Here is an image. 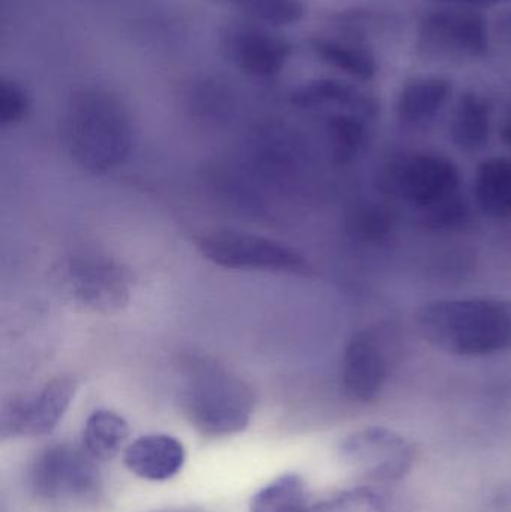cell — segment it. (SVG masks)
I'll return each instance as SVG.
<instances>
[{"instance_id":"obj_1","label":"cell","mask_w":511,"mask_h":512,"mask_svg":"<svg viewBox=\"0 0 511 512\" xmlns=\"http://www.w3.org/2000/svg\"><path fill=\"white\" fill-rule=\"evenodd\" d=\"M423 339L456 357H488L511 349V307L494 298H441L420 307Z\"/></svg>"},{"instance_id":"obj_2","label":"cell","mask_w":511,"mask_h":512,"mask_svg":"<svg viewBox=\"0 0 511 512\" xmlns=\"http://www.w3.org/2000/svg\"><path fill=\"white\" fill-rule=\"evenodd\" d=\"M63 131L72 158L93 173H105L122 164L134 140L128 108L119 96L99 87L71 96Z\"/></svg>"},{"instance_id":"obj_3","label":"cell","mask_w":511,"mask_h":512,"mask_svg":"<svg viewBox=\"0 0 511 512\" xmlns=\"http://www.w3.org/2000/svg\"><path fill=\"white\" fill-rule=\"evenodd\" d=\"M180 408L195 432L204 438H228L248 429L255 411V394L239 375L200 357L186 364Z\"/></svg>"},{"instance_id":"obj_4","label":"cell","mask_w":511,"mask_h":512,"mask_svg":"<svg viewBox=\"0 0 511 512\" xmlns=\"http://www.w3.org/2000/svg\"><path fill=\"white\" fill-rule=\"evenodd\" d=\"M83 445L54 442L39 450L27 471L36 501L60 510L86 507L101 496V474Z\"/></svg>"},{"instance_id":"obj_5","label":"cell","mask_w":511,"mask_h":512,"mask_svg":"<svg viewBox=\"0 0 511 512\" xmlns=\"http://www.w3.org/2000/svg\"><path fill=\"white\" fill-rule=\"evenodd\" d=\"M458 165L437 153H410L390 161L380 173V188L420 209H434L456 197Z\"/></svg>"},{"instance_id":"obj_6","label":"cell","mask_w":511,"mask_h":512,"mask_svg":"<svg viewBox=\"0 0 511 512\" xmlns=\"http://www.w3.org/2000/svg\"><path fill=\"white\" fill-rule=\"evenodd\" d=\"M339 459L372 486L404 480L416 462L414 445L401 433L381 426L363 427L339 445Z\"/></svg>"},{"instance_id":"obj_7","label":"cell","mask_w":511,"mask_h":512,"mask_svg":"<svg viewBox=\"0 0 511 512\" xmlns=\"http://www.w3.org/2000/svg\"><path fill=\"white\" fill-rule=\"evenodd\" d=\"M197 248L207 261L227 270L299 274L308 268L305 256L291 246L243 231H212L200 237Z\"/></svg>"},{"instance_id":"obj_8","label":"cell","mask_w":511,"mask_h":512,"mask_svg":"<svg viewBox=\"0 0 511 512\" xmlns=\"http://www.w3.org/2000/svg\"><path fill=\"white\" fill-rule=\"evenodd\" d=\"M132 285L128 268L107 256H74L62 273V286L69 300L87 312L101 315L125 309L131 301Z\"/></svg>"},{"instance_id":"obj_9","label":"cell","mask_w":511,"mask_h":512,"mask_svg":"<svg viewBox=\"0 0 511 512\" xmlns=\"http://www.w3.org/2000/svg\"><path fill=\"white\" fill-rule=\"evenodd\" d=\"M417 47L432 59H480L489 50L488 24L471 9H438L420 20Z\"/></svg>"},{"instance_id":"obj_10","label":"cell","mask_w":511,"mask_h":512,"mask_svg":"<svg viewBox=\"0 0 511 512\" xmlns=\"http://www.w3.org/2000/svg\"><path fill=\"white\" fill-rule=\"evenodd\" d=\"M77 379L57 376L35 393L15 397L0 411V438H39L53 432L77 393Z\"/></svg>"},{"instance_id":"obj_11","label":"cell","mask_w":511,"mask_h":512,"mask_svg":"<svg viewBox=\"0 0 511 512\" xmlns=\"http://www.w3.org/2000/svg\"><path fill=\"white\" fill-rule=\"evenodd\" d=\"M225 56L251 77L278 75L291 57V45L285 39L257 24H234L222 35Z\"/></svg>"},{"instance_id":"obj_12","label":"cell","mask_w":511,"mask_h":512,"mask_svg":"<svg viewBox=\"0 0 511 512\" xmlns=\"http://www.w3.org/2000/svg\"><path fill=\"white\" fill-rule=\"evenodd\" d=\"M389 376L386 355L371 331H359L345 346L342 388L353 402L371 403L380 396Z\"/></svg>"},{"instance_id":"obj_13","label":"cell","mask_w":511,"mask_h":512,"mask_svg":"<svg viewBox=\"0 0 511 512\" xmlns=\"http://www.w3.org/2000/svg\"><path fill=\"white\" fill-rule=\"evenodd\" d=\"M186 462V450L179 439L162 433L141 436L126 447L123 463L141 480L164 483L176 477Z\"/></svg>"},{"instance_id":"obj_14","label":"cell","mask_w":511,"mask_h":512,"mask_svg":"<svg viewBox=\"0 0 511 512\" xmlns=\"http://www.w3.org/2000/svg\"><path fill=\"white\" fill-rule=\"evenodd\" d=\"M291 102L303 110L339 108L345 113L357 114L363 119L374 117L377 113L374 99L360 92L357 87L332 78L309 81L297 87L291 95Z\"/></svg>"},{"instance_id":"obj_15","label":"cell","mask_w":511,"mask_h":512,"mask_svg":"<svg viewBox=\"0 0 511 512\" xmlns=\"http://www.w3.org/2000/svg\"><path fill=\"white\" fill-rule=\"evenodd\" d=\"M452 84L444 78L429 77L411 81L398 99V119L407 126L431 122L449 101Z\"/></svg>"},{"instance_id":"obj_16","label":"cell","mask_w":511,"mask_h":512,"mask_svg":"<svg viewBox=\"0 0 511 512\" xmlns=\"http://www.w3.org/2000/svg\"><path fill=\"white\" fill-rule=\"evenodd\" d=\"M477 207L489 218H511V158L483 162L474 180Z\"/></svg>"},{"instance_id":"obj_17","label":"cell","mask_w":511,"mask_h":512,"mask_svg":"<svg viewBox=\"0 0 511 512\" xmlns=\"http://www.w3.org/2000/svg\"><path fill=\"white\" fill-rule=\"evenodd\" d=\"M305 512H413L410 504L396 493L378 486H360L342 490L317 504L309 505Z\"/></svg>"},{"instance_id":"obj_18","label":"cell","mask_w":511,"mask_h":512,"mask_svg":"<svg viewBox=\"0 0 511 512\" xmlns=\"http://www.w3.org/2000/svg\"><path fill=\"white\" fill-rule=\"evenodd\" d=\"M450 135L459 149L476 152L488 144L491 135V107L476 93H465L453 114Z\"/></svg>"},{"instance_id":"obj_19","label":"cell","mask_w":511,"mask_h":512,"mask_svg":"<svg viewBox=\"0 0 511 512\" xmlns=\"http://www.w3.org/2000/svg\"><path fill=\"white\" fill-rule=\"evenodd\" d=\"M129 433L131 429L122 415L108 409H98L84 424V450L98 462H108L120 453Z\"/></svg>"},{"instance_id":"obj_20","label":"cell","mask_w":511,"mask_h":512,"mask_svg":"<svg viewBox=\"0 0 511 512\" xmlns=\"http://www.w3.org/2000/svg\"><path fill=\"white\" fill-rule=\"evenodd\" d=\"M309 44L312 51L323 62L350 77L369 81L377 75L378 68L374 54L362 45L329 38H312Z\"/></svg>"},{"instance_id":"obj_21","label":"cell","mask_w":511,"mask_h":512,"mask_svg":"<svg viewBox=\"0 0 511 512\" xmlns=\"http://www.w3.org/2000/svg\"><path fill=\"white\" fill-rule=\"evenodd\" d=\"M311 505L308 486L297 474H285L251 499L249 512H305Z\"/></svg>"},{"instance_id":"obj_22","label":"cell","mask_w":511,"mask_h":512,"mask_svg":"<svg viewBox=\"0 0 511 512\" xmlns=\"http://www.w3.org/2000/svg\"><path fill=\"white\" fill-rule=\"evenodd\" d=\"M219 5L236 9L249 20L267 26H291L302 20L305 6L302 0H215Z\"/></svg>"},{"instance_id":"obj_23","label":"cell","mask_w":511,"mask_h":512,"mask_svg":"<svg viewBox=\"0 0 511 512\" xmlns=\"http://www.w3.org/2000/svg\"><path fill=\"white\" fill-rule=\"evenodd\" d=\"M327 135L333 158L339 162H348L359 155L365 146L366 131L365 119L351 113L333 114L327 120Z\"/></svg>"},{"instance_id":"obj_24","label":"cell","mask_w":511,"mask_h":512,"mask_svg":"<svg viewBox=\"0 0 511 512\" xmlns=\"http://www.w3.org/2000/svg\"><path fill=\"white\" fill-rule=\"evenodd\" d=\"M30 99L24 87L14 80L0 81V125L21 122L29 113Z\"/></svg>"},{"instance_id":"obj_25","label":"cell","mask_w":511,"mask_h":512,"mask_svg":"<svg viewBox=\"0 0 511 512\" xmlns=\"http://www.w3.org/2000/svg\"><path fill=\"white\" fill-rule=\"evenodd\" d=\"M494 32L500 41L511 44V11L498 15L494 23Z\"/></svg>"},{"instance_id":"obj_26","label":"cell","mask_w":511,"mask_h":512,"mask_svg":"<svg viewBox=\"0 0 511 512\" xmlns=\"http://www.w3.org/2000/svg\"><path fill=\"white\" fill-rule=\"evenodd\" d=\"M438 2L464 6H491L498 5V3L509 2V0H438Z\"/></svg>"},{"instance_id":"obj_27","label":"cell","mask_w":511,"mask_h":512,"mask_svg":"<svg viewBox=\"0 0 511 512\" xmlns=\"http://www.w3.org/2000/svg\"><path fill=\"white\" fill-rule=\"evenodd\" d=\"M501 140H503L504 144L511 147V113L510 116L507 117L503 129H501Z\"/></svg>"},{"instance_id":"obj_28","label":"cell","mask_w":511,"mask_h":512,"mask_svg":"<svg viewBox=\"0 0 511 512\" xmlns=\"http://www.w3.org/2000/svg\"><path fill=\"white\" fill-rule=\"evenodd\" d=\"M155 512H201L195 510H188V508H170V510H159Z\"/></svg>"}]
</instances>
